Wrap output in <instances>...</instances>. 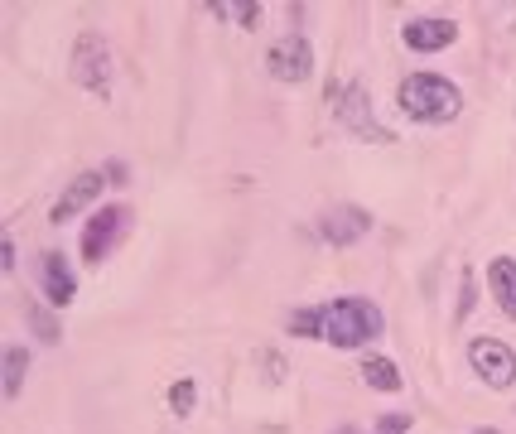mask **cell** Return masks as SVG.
<instances>
[{
  "mask_svg": "<svg viewBox=\"0 0 516 434\" xmlns=\"http://www.w3.org/2000/svg\"><path fill=\"white\" fill-rule=\"evenodd\" d=\"M102 174H107V184H126V179H131V174H126V164H121V160H111L107 169H102Z\"/></svg>",
  "mask_w": 516,
  "mask_h": 434,
  "instance_id": "cell-22",
  "label": "cell"
},
{
  "mask_svg": "<svg viewBox=\"0 0 516 434\" xmlns=\"http://www.w3.org/2000/svg\"><path fill=\"white\" fill-rule=\"evenodd\" d=\"M401 39H406L410 54H439V49H449L459 39V25L449 15H420V20H406Z\"/></svg>",
  "mask_w": 516,
  "mask_h": 434,
  "instance_id": "cell-8",
  "label": "cell"
},
{
  "mask_svg": "<svg viewBox=\"0 0 516 434\" xmlns=\"http://www.w3.org/2000/svg\"><path fill=\"white\" fill-rule=\"evenodd\" d=\"M290 333L295 338H328V309H295L290 314Z\"/></svg>",
  "mask_w": 516,
  "mask_h": 434,
  "instance_id": "cell-15",
  "label": "cell"
},
{
  "mask_svg": "<svg viewBox=\"0 0 516 434\" xmlns=\"http://www.w3.org/2000/svg\"><path fill=\"white\" fill-rule=\"evenodd\" d=\"M126 232H131V208L111 203L102 213H92V222L82 227V256H87V261H102Z\"/></svg>",
  "mask_w": 516,
  "mask_h": 434,
  "instance_id": "cell-6",
  "label": "cell"
},
{
  "mask_svg": "<svg viewBox=\"0 0 516 434\" xmlns=\"http://www.w3.org/2000/svg\"><path fill=\"white\" fill-rule=\"evenodd\" d=\"M488 285H492V295H497V304L507 309V319H516V261L512 256H497V261H492Z\"/></svg>",
  "mask_w": 516,
  "mask_h": 434,
  "instance_id": "cell-12",
  "label": "cell"
},
{
  "mask_svg": "<svg viewBox=\"0 0 516 434\" xmlns=\"http://www.w3.org/2000/svg\"><path fill=\"white\" fill-rule=\"evenodd\" d=\"M39 285H44V299H49V304H73L78 280H73V266H68L63 251H44V256H39Z\"/></svg>",
  "mask_w": 516,
  "mask_h": 434,
  "instance_id": "cell-10",
  "label": "cell"
},
{
  "mask_svg": "<svg viewBox=\"0 0 516 434\" xmlns=\"http://www.w3.org/2000/svg\"><path fill=\"white\" fill-rule=\"evenodd\" d=\"M227 15H237V20H242V29H256V25H261V5H256V0L227 5Z\"/></svg>",
  "mask_w": 516,
  "mask_h": 434,
  "instance_id": "cell-18",
  "label": "cell"
},
{
  "mask_svg": "<svg viewBox=\"0 0 516 434\" xmlns=\"http://www.w3.org/2000/svg\"><path fill=\"white\" fill-rule=\"evenodd\" d=\"M111 73H116V63H111V44L102 34H78L73 39V82H78L82 92H92V97H111Z\"/></svg>",
  "mask_w": 516,
  "mask_h": 434,
  "instance_id": "cell-4",
  "label": "cell"
},
{
  "mask_svg": "<svg viewBox=\"0 0 516 434\" xmlns=\"http://www.w3.org/2000/svg\"><path fill=\"white\" fill-rule=\"evenodd\" d=\"M406 430H410V415H381L372 434H406Z\"/></svg>",
  "mask_w": 516,
  "mask_h": 434,
  "instance_id": "cell-19",
  "label": "cell"
},
{
  "mask_svg": "<svg viewBox=\"0 0 516 434\" xmlns=\"http://www.w3.org/2000/svg\"><path fill=\"white\" fill-rule=\"evenodd\" d=\"M473 299H478V295H473V275L463 271V295H459V319H463V314H468V309H473Z\"/></svg>",
  "mask_w": 516,
  "mask_h": 434,
  "instance_id": "cell-21",
  "label": "cell"
},
{
  "mask_svg": "<svg viewBox=\"0 0 516 434\" xmlns=\"http://www.w3.org/2000/svg\"><path fill=\"white\" fill-rule=\"evenodd\" d=\"M25 367H29V353L20 343H10L5 348V372H0V386H5V401H15L20 396V381H25Z\"/></svg>",
  "mask_w": 516,
  "mask_h": 434,
  "instance_id": "cell-14",
  "label": "cell"
},
{
  "mask_svg": "<svg viewBox=\"0 0 516 434\" xmlns=\"http://www.w3.org/2000/svg\"><path fill=\"white\" fill-rule=\"evenodd\" d=\"M10 266H15V242L0 237V271H10Z\"/></svg>",
  "mask_w": 516,
  "mask_h": 434,
  "instance_id": "cell-23",
  "label": "cell"
},
{
  "mask_svg": "<svg viewBox=\"0 0 516 434\" xmlns=\"http://www.w3.org/2000/svg\"><path fill=\"white\" fill-rule=\"evenodd\" d=\"M468 367L488 381L492 391H507L516 381V353L502 338H473L468 343Z\"/></svg>",
  "mask_w": 516,
  "mask_h": 434,
  "instance_id": "cell-5",
  "label": "cell"
},
{
  "mask_svg": "<svg viewBox=\"0 0 516 434\" xmlns=\"http://www.w3.org/2000/svg\"><path fill=\"white\" fill-rule=\"evenodd\" d=\"M372 232V213L367 208H328L324 217H319V237H324L328 246H353L362 242Z\"/></svg>",
  "mask_w": 516,
  "mask_h": 434,
  "instance_id": "cell-9",
  "label": "cell"
},
{
  "mask_svg": "<svg viewBox=\"0 0 516 434\" xmlns=\"http://www.w3.org/2000/svg\"><path fill=\"white\" fill-rule=\"evenodd\" d=\"M333 434H362V430H357V425H338V430H333Z\"/></svg>",
  "mask_w": 516,
  "mask_h": 434,
  "instance_id": "cell-24",
  "label": "cell"
},
{
  "mask_svg": "<svg viewBox=\"0 0 516 434\" xmlns=\"http://www.w3.org/2000/svg\"><path fill=\"white\" fill-rule=\"evenodd\" d=\"M396 97H401V111H406L410 121H425V126L454 121V116L463 111L459 87H454L449 78H439V73H410Z\"/></svg>",
  "mask_w": 516,
  "mask_h": 434,
  "instance_id": "cell-1",
  "label": "cell"
},
{
  "mask_svg": "<svg viewBox=\"0 0 516 434\" xmlns=\"http://www.w3.org/2000/svg\"><path fill=\"white\" fill-rule=\"evenodd\" d=\"M102 184H107V174H92V169H87V174H78L68 189L58 193V203H54V213H49V217H54V222H73V217H78L82 208L102 193Z\"/></svg>",
  "mask_w": 516,
  "mask_h": 434,
  "instance_id": "cell-11",
  "label": "cell"
},
{
  "mask_svg": "<svg viewBox=\"0 0 516 434\" xmlns=\"http://www.w3.org/2000/svg\"><path fill=\"white\" fill-rule=\"evenodd\" d=\"M193 401H198V386H193L189 377H184V381H174V386H169V406H174V415H189V410H193Z\"/></svg>",
  "mask_w": 516,
  "mask_h": 434,
  "instance_id": "cell-17",
  "label": "cell"
},
{
  "mask_svg": "<svg viewBox=\"0 0 516 434\" xmlns=\"http://www.w3.org/2000/svg\"><path fill=\"white\" fill-rule=\"evenodd\" d=\"M362 381H367L372 391H381V396H396V391H401V367H396L391 357H367V362H362Z\"/></svg>",
  "mask_w": 516,
  "mask_h": 434,
  "instance_id": "cell-13",
  "label": "cell"
},
{
  "mask_svg": "<svg viewBox=\"0 0 516 434\" xmlns=\"http://www.w3.org/2000/svg\"><path fill=\"white\" fill-rule=\"evenodd\" d=\"M266 68H271L275 82H304L314 73V44L304 34H285L275 39L271 54H266Z\"/></svg>",
  "mask_w": 516,
  "mask_h": 434,
  "instance_id": "cell-7",
  "label": "cell"
},
{
  "mask_svg": "<svg viewBox=\"0 0 516 434\" xmlns=\"http://www.w3.org/2000/svg\"><path fill=\"white\" fill-rule=\"evenodd\" d=\"M333 116H338V126H343L348 136L367 140V145H386V140H391V131L372 116V97H367V87H362V82L333 87Z\"/></svg>",
  "mask_w": 516,
  "mask_h": 434,
  "instance_id": "cell-3",
  "label": "cell"
},
{
  "mask_svg": "<svg viewBox=\"0 0 516 434\" xmlns=\"http://www.w3.org/2000/svg\"><path fill=\"white\" fill-rule=\"evenodd\" d=\"M261 372H266V381H280V377H285V357H280V353H261Z\"/></svg>",
  "mask_w": 516,
  "mask_h": 434,
  "instance_id": "cell-20",
  "label": "cell"
},
{
  "mask_svg": "<svg viewBox=\"0 0 516 434\" xmlns=\"http://www.w3.org/2000/svg\"><path fill=\"white\" fill-rule=\"evenodd\" d=\"M328 309V343L333 348H367L372 338H381V328H386V319H381V309L372 304V299H333V304H324Z\"/></svg>",
  "mask_w": 516,
  "mask_h": 434,
  "instance_id": "cell-2",
  "label": "cell"
},
{
  "mask_svg": "<svg viewBox=\"0 0 516 434\" xmlns=\"http://www.w3.org/2000/svg\"><path fill=\"white\" fill-rule=\"evenodd\" d=\"M468 434H497V430H492V425H478V430H468Z\"/></svg>",
  "mask_w": 516,
  "mask_h": 434,
  "instance_id": "cell-25",
  "label": "cell"
},
{
  "mask_svg": "<svg viewBox=\"0 0 516 434\" xmlns=\"http://www.w3.org/2000/svg\"><path fill=\"white\" fill-rule=\"evenodd\" d=\"M25 319H29V333H34L39 343H58V338H63V328H58V319H54V314H44V309H39L34 299L25 304Z\"/></svg>",
  "mask_w": 516,
  "mask_h": 434,
  "instance_id": "cell-16",
  "label": "cell"
}]
</instances>
